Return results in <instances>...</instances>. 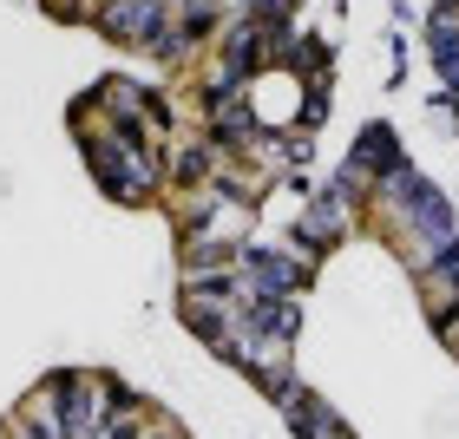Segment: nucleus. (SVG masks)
Returning <instances> with one entry per match:
<instances>
[{"label": "nucleus", "mask_w": 459, "mask_h": 439, "mask_svg": "<svg viewBox=\"0 0 459 439\" xmlns=\"http://www.w3.org/2000/svg\"><path fill=\"white\" fill-rule=\"evenodd\" d=\"M387 203H394V211H401L413 229H420V237H427L433 249H440V243H453V211H446V197L433 191V184H427L420 171H413L407 158L387 171Z\"/></svg>", "instance_id": "f257e3e1"}, {"label": "nucleus", "mask_w": 459, "mask_h": 439, "mask_svg": "<svg viewBox=\"0 0 459 439\" xmlns=\"http://www.w3.org/2000/svg\"><path fill=\"white\" fill-rule=\"evenodd\" d=\"M86 158H92V171L99 184H106V197H144L152 191V171L158 164L144 158V144H125V138H86Z\"/></svg>", "instance_id": "f03ea898"}, {"label": "nucleus", "mask_w": 459, "mask_h": 439, "mask_svg": "<svg viewBox=\"0 0 459 439\" xmlns=\"http://www.w3.org/2000/svg\"><path fill=\"white\" fill-rule=\"evenodd\" d=\"M53 407H59V426H66V439H92V426H99V400H92V387L79 381V374H59Z\"/></svg>", "instance_id": "7ed1b4c3"}, {"label": "nucleus", "mask_w": 459, "mask_h": 439, "mask_svg": "<svg viewBox=\"0 0 459 439\" xmlns=\"http://www.w3.org/2000/svg\"><path fill=\"white\" fill-rule=\"evenodd\" d=\"M106 33H118V39H152L164 33V0H112V13H106Z\"/></svg>", "instance_id": "20e7f679"}, {"label": "nucleus", "mask_w": 459, "mask_h": 439, "mask_svg": "<svg viewBox=\"0 0 459 439\" xmlns=\"http://www.w3.org/2000/svg\"><path fill=\"white\" fill-rule=\"evenodd\" d=\"M243 269L256 276V296H289V288H302V263L296 256H276V249H249Z\"/></svg>", "instance_id": "39448f33"}, {"label": "nucleus", "mask_w": 459, "mask_h": 439, "mask_svg": "<svg viewBox=\"0 0 459 439\" xmlns=\"http://www.w3.org/2000/svg\"><path fill=\"white\" fill-rule=\"evenodd\" d=\"M433 59H440L446 106L459 112V20H453V13H433Z\"/></svg>", "instance_id": "423d86ee"}, {"label": "nucleus", "mask_w": 459, "mask_h": 439, "mask_svg": "<svg viewBox=\"0 0 459 439\" xmlns=\"http://www.w3.org/2000/svg\"><path fill=\"white\" fill-rule=\"evenodd\" d=\"M368 164H381V177L394 171V164H401V144H394V132H387V125H368V132H361V144H354V158H348V171L361 177Z\"/></svg>", "instance_id": "0eeeda50"}, {"label": "nucleus", "mask_w": 459, "mask_h": 439, "mask_svg": "<svg viewBox=\"0 0 459 439\" xmlns=\"http://www.w3.org/2000/svg\"><path fill=\"white\" fill-rule=\"evenodd\" d=\"M249 315H256V341H276V348H289V334H296V308H289L282 296H263L256 308H249Z\"/></svg>", "instance_id": "6e6552de"}, {"label": "nucleus", "mask_w": 459, "mask_h": 439, "mask_svg": "<svg viewBox=\"0 0 459 439\" xmlns=\"http://www.w3.org/2000/svg\"><path fill=\"white\" fill-rule=\"evenodd\" d=\"M263 59V27H237V39H230V79H249Z\"/></svg>", "instance_id": "1a4fd4ad"}, {"label": "nucleus", "mask_w": 459, "mask_h": 439, "mask_svg": "<svg viewBox=\"0 0 459 439\" xmlns=\"http://www.w3.org/2000/svg\"><path fill=\"white\" fill-rule=\"evenodd\" d=\"M433 276H440L453 296H459V237H453V243H440V256H433Z\"/></svg>", "instance_id": "9d476101"}, {"label": "nucleus", "mask_w": 459, "mask_h": 439, "mask_svg": "<svg viewBox=\"0 0 459 439\" xmlns=\"http://www.w3.org/2000/svg\"><path fill=\"white\" fill-rule=\"evenodd\" d=\"M184 47H191V39H184V33H171V27H164V33L152 39V53H158V59H178Z\"/></svg>", "instance_id": "9b49d317"}, {"label": "nucleus", "mask_w": 459, "mask_h": 439, "mask_svg": "<svg viewBox=\"0 0 459 439\" xmlns=\"http://www.w3.org/2000/svg\"><path fill=\"white\" fill-rule=\"evenodd\" d=\"M204 164H211V151H184V158H178V177H184V184H197V177H204Z\"/></svg>", "instance_id": "f8f14e48"}]
</instances>
